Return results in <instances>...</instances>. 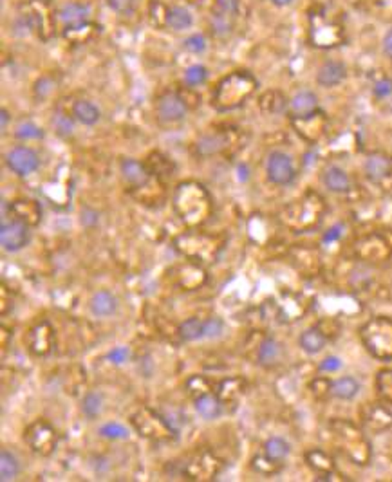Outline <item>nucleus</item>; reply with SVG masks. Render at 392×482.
<instances>
[{
    "instance_id": "nucleus-23",
    "label": "nucleus",
    "mask_w": 392,
    "mask_h": 482,
    "mask_svg": "<svg viewBox=\"0 0 392 482\" xmlns=\"http://www.w3.org/2000/svg\"><path fill=\"white\" fill-rule=\"evenodd\" d=\"M49 345H51V329H49V325H37L31 331V350L37 354H45L51 348Z\"/></svg>"
},
{
    "instance_id": "nucleus-18",
    "label": "nucleus",
    "mask_w": 392,
    "mask_h": 482,
    "mask_svg": "<svg viewBox=\"0 0 392 482\" xmlns=\"http://www.w3.org/2000/svg\"><path fill=\"white\" fill-rule=\"evenodd\" d=\"M167 25L174 31H185L194 25V14L183 6H172L167 11Z\"/></svg>"
},
{
    "instance_id": "nucleus-33",
    "label": "nucleus",
    "mask_w": 392,
    "mask_h": 482,
    "mask_svg": "<svg viewBox=\"0 0 392 482\" xmlns=\"http://www.w3.org/2000/svg\"><path fill=\"white\" fill-rule=\"evenodd\" d=\"M100 434L109 439H127L129 432L125 430V426L118 425V423H107L105 426H101Z\"/></svg>"
},
{
    "instance_id": "nucleus-15",
    "label": "nucleus",
    "mask_w": 392,
    "mask_h": 482,
    "mask_svg": "<svg viewBox=\"0 0 392 482\" xmlns=\"http://www.w3.org/2000/svg\"><path fill=\"white\" fill-rule=\"evenodd\" d=\"M364 423L374 432H382L392 426V412L383 406H369L364 414Z\"/></svg>"
},
{
    "instance_id": "nucleus-38",
    "label": "nucleus",
    "mask_w": 392,
    "mask_h": 482,
    "mask_svg": "<svg viewBox=\"0 0 392 482\" xmlns=\"http://www.w3.org/2000/svg\"><path fill=\"white\" fill-rule=\"evenodd\" d=\"M54 127H56L58 132L63 136H68L72 132V121L69 120V118H65V116H58L56 121H54Z\"/></svg>"
},
{
    "instance_id": "nucleus-41",
    "label": "nucleus",
    "mask_w": 392,
    "mask_h": 482,
    "mask_svg": "<svg viewBox=\"0 0 392 482\" xmlns=\"http://www.w3.org/2000/svg\"><path fill=\"white\" fill-rule=\"evenodd\" d=\"M340 237V228H333L331 229V233L325 235V240H335Z\"/></svg>"
},
{
    "instance_id": "nucleus-5",
    "label": "nucleus",
    "mask_w": 392,
    "mask_h": 482,
    "mask_svg": "<svg viewBox=\"0 0 392 482\" xmlns=\"http://www.w3.org/2000/svg\"><path fill=\"white\" fill-rule=\"evenodd\" d=\"M6 163H8L11 172L20 177L31 176V174L37 172L40 167L39 154L29 147L11 148L10 152H8V156H6Z\"/></svg>"
},
{
    "instance_id": "nucleus-42",
    "label": "nucleus",
    "mask_w": 392,
    "mask_h": 482,
    "mask_svg": "<svg viewBox=\"0 0 392 482\" xmlns=\"http://www.w3.org/2000/svg\"><path fill=\"white\" fill-rule=\"evenodd\" d=\"M125 350H116V353H112L110 354V358L112 359H116V363H120L121 362V356H125Z\"/></svg>"
},
{
    "instance_id": "nucleus-26",
    "label": "nucleus",
    "mask_w": 392,
    "mask_h": 482,
    "mask_svg": "<svg viewBox=\"0 0 392 482\" xmlns=\"http://www.w3.org/2000/svg\"><path fill=\"white\" fill-rule=\"evenodd\" d=\"M264 452H266V457H269L271 461H284L289 454V444L282 439V437H271V439L266 441L264 444Z\"/></svg>"
},
{
    "instance_id": "nucleus-31",
    "label": "nucleus",
    "mask_w": 392,
    "mask_h": 482,
    "mask_svg": "<svg viewBox=\"0 0 392 482\" xmlns=\"http://www.w3.org/2000/svg\"><path fill=\"white\" fill-rule=\"evenodd\" d=\"M183 48L187 49L188 53L192 54H201L205 53V49H206V39L203 36V34L194 33L190 34L185 42H183Z\"/></svg>"
},
{
    "instance_id": "nucleus-6",
    "label": "nucleus",
    "mask_w": 392,
    "mask_h": 482,
    "mask_svg": "<svg viewBox=\"0 0 392 482\" xmlns=\"http://www.w3.org/2000/svg\"><path fill=\"white\" fill-rule=\"evenodd\" d=\"M29 224L20 219L2 222L0 226V240L6 251H20L29 242Z\"/></svg>"
},
{
    "instance_id": "nucleus-22",
    "label": "nucleus",
    "mask_w": 392,
    "mask_h": 482,
    "mask_svg": "<svg viewBox=\"0 0 392 482\" xmlns=\"http://www.w3.org/2000/svg\"><path fill=\"white\" fill-rule=\"evenodd\" d=\"M19 473H20L19 459L14 457L11 452H8V450H2V454H0V481L2 482L14 481V479L19 477Z\"/></svg>"
},
{
    "instance_id": "nucleus-32",
    "label": "nucleus",
    "mask_w": 392,
    "mask_h": 482,
    "mask_svg": "<svg viewBox=\"0 0 392 482\" xmlns=\"http://www.w3.org/2000/svg\"><path fill=\"white\" fill-rule=\"evenodd\" d=\"M100 408H101V397L98 396V394H94V392L87 394L85 399H83V414H85L89 419H94L96 415L100 414Z\"/></svg>"
},
{
    "instance_id": "nucleus-13",
    "label": "nucleus",
    "mask_w": 392,
    "mask_h": 482,
    "mask_svg": "<svg viewBox=\"0 0 392 482\" xmlns=\"http://www.w3.org/2000/svg\"><path fill=\"white\" fill-rule=\"evenodd\" d=\"M345 74H347V69H345L344 63L338 62V60H329L318 69L316 81L322 87H335L344 81Z\"/></svg>"
},
{
    "instance_id": "nucleus-16",
    "label": "nucleus",
    "mask_w": 392,
    "mask_h": 482,
    "mask_svg": "<svg viewBox=\"0 0 392 482\" xmlns=\"http://www.w3.org/2000/svg\"><path fill=\"white\" fill-rule=\"evenodd\" d=\"M116 307H118V300H116V296L109 291H98L94 293V296L91 298L92 315L101 316V318L114 315Z\"/></svg>"
},
{
    "instance_id": "nucleus-14",
    "label": "nucleus",
    "mask_w": 392,
    "mask_h": 482,
    "mask_svg": "<svg viewBox=\"0 0 392 482\" xmlns=\"http://www.w3.org/2000/svg\"><path fill=\"white\" fill-rule=\"evenodd\" d=\"M324 185L327 190L335 191V193H344V191L351 190V177L344 168L329 167L325 168L324 172Z\"/></svg>"
},
{
    "instance_id": "nucleus-20",
    "label": "nucleus",
    "mask_w": 392,
    "mask_h": 482,
    "mask_svg": "<svg viewBox=\"0 0 392 482\" xmlns=\"http://www.w3.org/2000/svg\"><path fill=\"white\" fill-rule=\"evenodd\" d=\"M360 392V383L354 377H340L336 381L331 383V396H335L336 399H344L349 401Z\"/></svg>"
},
{
    "instance_id": "nucleus-17",
    "label": "nucleus",
    "mask_w": 392,
    "mask_h": 482,
    "mask_svg": "<svg viewBox=\"0 0 392 482\" xmlns=\"http://www.w3.org/2000/svg\"><path fill=\"white\" fill-rule=\"evenodd\" d=\"M196 410L203 419H217L223 414V403L214 394H203L196 399Z\"/></svg>"
},
{
    "instance_id": "nucleus-12",
    "label": "nucleus",
    "mask_w": 392,
    "mask_h": 482,
    "mask_svg": "<svg viewBox=\"0 0 392 482\" xmlns=\"http://www.w3.org/2000/svg\"><path fill=\"white\" fill-rule=\"evenodd\" d=\"M121 176L130 187L141 188L150 181V172L147 170L143 163H139L138 159H123L121 161Z\"/></svg>"
},
{
    "instance_id": "nucleus-37",
    "label": "nucleus",
    "mask_w": 392,
    "mask_h": 482,
    "mask_svg": "<svg viewBox=\"0 0 392 482\" xmlns=\"http://www.w3.org/2000/svg\"><path fill=\"white\" fill-rule=\"evenodd\" d=\"M392 94V80L391 78H382L380 81H376L374 85V96L376 98H389Z\"/></svg>"
},
{
    "instance_id": "nucleus-21",
    "label": "nucleus",
    "mask_w": 392,
    "mask_h": 482,
    "mask_svg": "<svg viewBox=\"0 0 392 482\" xmlns=\"http://www.w3.org/2000/svg\"><path fill=\"white\" fill-rule=\"evenodd\" d=\"M325 335L322 333L318 327H313V329H307L306 333H302L298 344H300L302 350H306L307 354H316L320 353L322 348L325 347Z\"/></svg>"
},
{
    "instance_id": "nucleus-40",
    "label": "nucleus",
    "mask_w": 392,
    "mask_h": 482,
    "mask_svg": "<svg viewBox=\"0 0 392 482\" xmlns=\"http://www.w3.org/2000/svg\"><path fill=\"white\" fill-rule=\"evenodd\" d=\"M383 53L392 60V29H389L383 36Z\"/></svg>"
},
{
    "instance_id": "nucleus-34",
    "label": "nucleus",
    "mask_w": 392,
    "mask_h": 482,
    "mask_svg": "<svg viewBox=\"0 0 392 482\" xmlns=\"http://www.w3.org/2000/svg\"><path fill=\"white\" fill-rule=\"evenodd\" d=\"M380 394L387 399H392V370H385L378 376Z\"/></svg>"
},
{
    "instance_id": "nucleus-28",
    "label": "nucleus",
    "mask_w": 392,
    "mask_h": 482,
    "mask_svg": "<svg viewBox=\"0 0 392 482\" xmlns=\"http://www.w3.org/2000/svg\"><path fill=\"white\" fill-rule=\"evenodd\" d=\"M225 145L226 141L223 136H205L197 143V152L201 154V156H214V154L220 152L225 148Z\"/></svg>"
},
{
    "instance_id": "nucleus-1",
    "label": "nucleus",
    "mask_w": 392,
    "mask_h": 482,
    "mask_svg": "<svg viewBox=\"0 0 392 482\" xmlns=\"http://www.w3.org/2000/svg\"><path fill=\"white\" fill-rule=\"evenodd\" d=\"M365 348L374 358L392 359V320L389 318H374L367 322L360 331Z\"/></svg>"
},
{
    "instance_id": "nucleus-8",
    "label": "nucleus",
    "mask_w": 392,
    "mask_h": 482,
    "mask_svg": "<svg viewBox=\"0 0 392 482\" xmlns=\"http://www.w3.org/2000/svg\"><path fill=\"white\" fill-rule=\"evenodd\" d=\"M158 118L165 123H176L181 121L187 116V103L183 101L181 96L174 94V92H167L158 100Z\"/></svg>"
},
{
    "instance_id": "nucleus-7",
    "label": "nucleus",
    "mask_w": 392,
    "mask_h": 482,
    "mask_svg": "<svg viewBox=\"0 0 392 482\" xmlns=\"http://www.w3.org/2000/svg\"><path fill=\"white\" fill-rule=\"evenodd\" d=\"M24 437L34 452H39V454L43 455L51 454L54 444H56V434H54V430L51 428L48 423H43V421H37L34 425L29 426Z\"/></svg>"
},
{
    "instance_id": "nucleus-10",
    "label": "nucleus",
    "mask_w": 392,
    "mask_h": 482,
    "mask_svg": "<svg viewBox=\"0 0 392 482\" xmlns=\"http://www.w3.org/2000/svg\"><path fill=\"white\" fill-rule=\"evenodd\" d=\"M58 17L62 20V24L65 29L74 31L83 25H87L89 17H91V10L87 4H80V2H69V4L62 6V10L58 11Z\"/></svg>"
},
{
    "instance_id": "nucleus-4",
    "label": "nucleus",
    "mask_w": 392,
    "mask_h": 482,
    "mask_svg": "<svg viewBox=\"0 0 392 482\" xmlns=\"http://www.w3.org/2000/svg\"><path fill=\"white\" fill-rule=\"evenodd\" d=\"M266 174H268L269 181L273 185H278V187L291 185L295 181V177H297V170H295L291 156H287L286 152H280V150L269 154L268 163H266Z\"/></svg>"
},
{
    "instance_id": "nucleus-2",
    "label": "nucleus",
    "mask_w": 392,
    "mask_h": 482,
    "mask_svg": "<svg viewBox=\"0 0 392 482\" xmlns=\"http://www.w3.org/2000/svg\"><path fill=\"white\" fill-rule=\"evenodd\" d=\"M132 425L138 430L139 435L149 437V439L165 441L170 437H176V430L168 423L163 415L156 414V412L145 408L139 410L138 414L132 415Z\"/></svg>"
},
{
    "instance_id": "nucleus-25",
    "label": "nucleus",
    "mask_w": 392,
    "mask_h": 482,
    "mask_svg": "<svg viewBox=\"0 0 392 482\" xmlns=\"http://www.w3.org/2000/svg\"><path fill=\"white\" fill-rule=\"evenodd\" d=\"M179 338L183 342H196L205 338V320L201 318H188L179 325Z\"/></svg>"
},
{
    "instance_id": "nucleus-39",
    "label": "nucleus",
    "mask_w": 392,
    "mask_h": 482,
    "mask_svg": "<svg viewBox=\"0 0 392 482\" xmlns=\"http://www.w3.org/2000/svg\"><path fill=\"white\" fill-rule=\"evenodd\" d=\"M340 367H342V362L335 356H329L320 363V370H324V373H336Z\"/></svg>"
},
{
    "instance_id": "nucleus-3",
    "label": "nucleus",
    "mask_w": 392,
    "mask_h": 482,
    "mask_svg": "<svg viewBox=\"0 0 392 482\" xmlns=\"http://www.w3.org/2000/svg\"><path fill=\"white\" fill-rule=\"evenodd\" d=\"M239 13V0H216V8L212 10V31L219 39H225L234 31L235 19Z\"/></svg>"
},
{
    "instance_id": "nucleus-9",
    "label": "nucleus",
    "mask_w": 392,
    "mask_h": 482,
    "mask_svg": "<svg viewBox=\"0 0 392 482\" xmlns=\"http://www.w3.org/2000/svg\"><path fill=\"white\" fill-rule=\"evenodd\" d=\"M318 110V98L311 91H298L289 101V114L293 120L313 118Z\"/></svg>"
},
{
    "instance_id": "nucleus-30",
    "label": "nucleus",
    "mask_w": 392,
    "mask_h": 482,
    "mask_svg": "<svg viewBox=\"0 0 392 482\" xmlns=\"http://www.w3.org/2000/svg\"><path fill=\"white\" fill-rule=\"evenodd\" d=\"M17 138H20V139H39V138H42L43 136V132H42V129L40 127H37L34 123H31V121H25V123H20L19 127H17Z\"/></svg>"
},
{
    "instance_id": "nucleus-44",
    "label": "nucleus",
    "mask_w": 392,
    "mask_h": 482,
    "mask_svg": "<svg viewBox=\"0 0 392 482\" xmlns=\"http://www.w3.org/2000/svg\"><path fill=\"white\" fill-rule=\"evenodd\" d=\"M271 2L275 6H287V4H291L293 0H271Z\"/></svg>"
},
{
    "instance_id": "nucleus-36",
    "label": "nucleus",
    "mask_w": 392,
    "mask_h": 482,
    "mask_svg": "<svg viewBox=\"0 0 392 482\" xmlns=\"http://www.w3.org/2000/svg\"><path fill=\"white\" fill-rule=\"evenodd\" d=\"M105 2L112 11L125 14V13H130V11H132L136 0H105Z\"/></svg>"
},
{
    "instance_id": "nucleus-19",
    "label": "nucleus",
    "mask_w": 392,
    "mask_h": 482,
    "mask_svg": "<svg viewBox=\"0 0 392 482\" xmlns=\"http://www.w3.org/2000/svg\"><path fill=\"white\" fill-rule=\"evenodd\" d=\"M72 116L83 125H94L100 121V109L89 100H80L72 105Z\"/></svg>"
},
{
    "instance_id": "nucleus-24",
    "label": "nucleus",
    "mask_w": 392,
    "mask_h": 482,
    "mask_svg": "<svg viewBox=\"0 0 392 482\" xmlns=\"http://www.w3.org/2000/svg\"><path fill=\"white\" fill-rule=\"evenodd\" d=\"M280 358V345L277 339L266 338L258 347V363L264 367H271Z\"/></svg>"
},
{
    "instance_id": "nucleus-43",
    "label": "nucleus",
    "mask_w": 392,
    "mask_h": 482,
    "mask_svg": "<svg viewBox=\"0 0 392 482\" xmlns=\"http://www.w3.org/2000/svg\"><path fill=\"white\" fill-rule=\"evenodd\" d=\"M8 120H10V114H8V110L2 109V130H6V127H8Z\"/></svg>"
},
{
    "instance_id": "nucleus-35",
    "label": "nucleus",
    "mask_w": 392,
    "mask_h": 482,
    "mask_svg": "<svg viewBox=\"0 0 392 482\" xmlns=\"http://www.w3.org/2000/svg\"><path fill=\"white\" fill-rule=\"evenodd\" d=\"M225 329V324L219 318H210V320H205V338H216L223 333Z\"/></svg>"
},
{
    "instance_id": "nucleus-11",
    "label": "nucleus",
    "mask_w": 392,
    "mask_h": 482,
    "mask_svg": "<svg viewBox=\"0 0 392 482\" xmlns=\"http://www.w3.org/2000/svg\"><path fill=\"white\" fill-rule=\"evenodd\" d=\"M364 172L373 182H382L392 174V159L385 154H373L365 159Z\"/></svg>"
},
{
    "instance_id": "nucleus-27",
    "label": "nucleus",
    "mask_w": 392,
    "mask_h": 482,
    "mask_svg": "<svg viewBox=\"0 0 392 482\" xmlns=\"http://www.w3.org/2000/svg\"><path fill=\"white\" fill-rule=\"evenodd\" d=\"M307 463H309V466H311L313 470H316V472L320 473H329L335 470V464H333V461H331V457L325 452H322V450H313V452H309V454L306 455Z\"/></svg>"
},
{
    "instance_id": "nucleus-29",
    "label": "nucleus",
    "mask_w": 392,
    "mask_h": 482,
    "mask_svg": "<svg viewBox=\"0 0 392 482\" xmlns=\"http://www.w3.org/2000/svg\"><path fill=\"white\" fill-rule=\"evenodd\" d=\"M206 78H208V71H206V67L201 65V63H194V65H190V67L185 71V81H187V85L190 87L203 85L206 81Z\"/></svg>"
}]
</instances>
